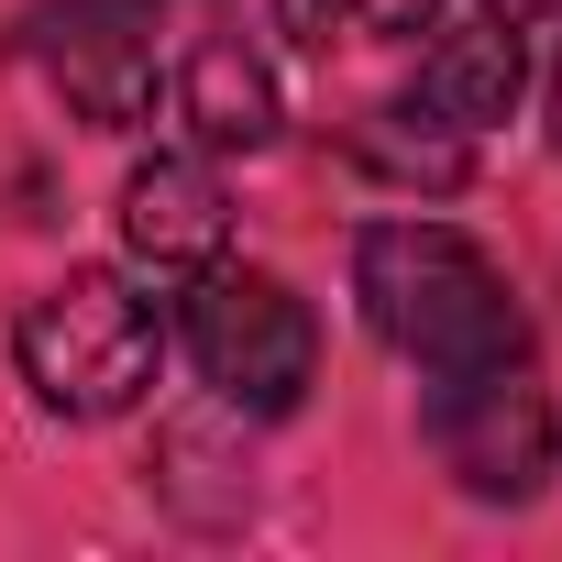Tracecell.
Masks as SVG:
<instances>
[{
  "label": "cell",
  "mask_w": 562,
  "mask_h": 562,
  "mask_svg": "<svg viewBox=\"0 0 562 562\" xmlns=\"http://www.w3.org/2000/svg\"><path fill=\"white\" fill-rule=\"evenodd\" d=\"M540 122H551V155H562V67H551V89H540Z\"/></svg>",
  "instance_id": "13"
},
{
  "label": "cell",
  "mask_w": 562,
  "mask_h": 562,
  "mask_svg": "<svg viewBox=\"0 0 562 562\" xmlns=\"http://www.w3.org/2000/svg\"><path fill=\"white\" fill-rule=\"evenodd\" d=\"M518 89H529V45H518V23H474V34H441L430 56H419V111H441L452 133H496L507 111H518Z\"/></svg>",
  "instance_id": "9"
},
{
  "label": "cell",
  "mask_w": 562,
  "mask_h": 562,
  "mask_svg": "<svg viewBox=\"0 0 562 562\" xmlns=\"http://www.w3.org/2000/svg\"><path fill=\"white\" fill-rule=\"evenodd\" d=\"M353 166H364V177H386V188L452 199V188L474 177V133H452L441 111L397 100V111H364V122H353Z\"/></svg>",
  "instance_id": "10"
},
{
  "label": "cell",
  "mask_w": 562,
  "mask_h": 562,
  "mask_svg": "<svg viewBox=\"0 0 562 562\" xmlns=\"http://www.w3.org/2000/svg\"><path fill=\"white\" fill-rule=\"evenodd\" d=\"M485 12H496V23H551L562 0H485Z\"/></svg>",
  "instance_id": "12"
},
{
  "label": "cell",
  "mask_w": 562,
  "mask_h": 562,
  "mask_svg": "<svg viewBox=\"0 0 562 562\" xmlns=\"http://www.w3.org/2000/svg\"><path fill=\"white\" fill-rule=\"evenodd\" d=\"M23 34H34L45 89L89 133H144L155 122V45L133 23V0H34Z\"/></svg>",
  "instance_id": "5"
},
{
  "label": "cell",
  "mask_w": 562,
  "mask_h": 562,
  "mask_svg": "<svg viewBox=\"0 0 562 562\" xmlns=\"http://www.w3.org/2000/svg\"><path fill=\"white\" fill-rule=\"evenodd\" d=\"M210 408H221V397H210ZM144 485H155V496H166L177 518H199V529H232V518L254 507V452H243V408L155 430V463H144Z\"/></svg>",
  "instance_id": "8"
},
{
  "label": "cell",
  "mask_w": 562,
  "mask_h": 562,
  "mask_svg": "<svg viewBox=\"0 0 562 562\" xmlns=\"http://www.w3.org/2000/svg\"><path fill=\"white\" fill-rule=\"evenodd\" d=\"M122 243H133V265H155V276L221 265V243H232V188H221V166H210V155H144V166L122 177Z\"/></svg>",
  "instance_id": "6"
},
{
  "label": "cell",
  "mask_w": 562,
  "mask_h": 562,
  "mask_svg": "<svg viewBox=\"0 0 562 562\" xmlns=\"http://www.w3.org/2000/svg\"><path fill=\"white\" fill-rule=\"evenodd\" d=\"M353 23H375V34H430V12L441 0H342Z\"/></svg>",
  "instance_id": "11"
},
{
  "label": "cell",
  "mask_w": 562,
  "mask_h": 562,
  "mask_svg": "<svg viewBox=\"0 0 562 562\" xmlns=\"http://www.w3.org/2000/svg\"><path fill=\"white\" fill-rule=\"evenodd\" d=\"M177 111L210 155H265L276 122H288V100H276V67L243 45V34H199L188 67H177Z\"/></svg>",
  "instance_id": "7"
},
{
  "label": "cell",
  "mask_w": 562,
  "mask_h": 562,
  "mask_svg": "<svg viewBox=\"0 0 562 562\" xmlns=\"http://www.w3.org/2000/svg\"><path fill=\"white\" fill-rule=\"evenodd\" d=\"M353 299H364L375 342L419 375H474V364L529 353V310L507 299L496 254L463 243L452 221H364L353 232Z\"/></svg>",
  "instance_id": "1"
},
{
  "label": "cell",
  "mask_w": 562,
  "mask_h": 562,
  "mask_svg": "<svg viewBox=\"0 0 562 562\" xmlns=\"http://www.w3.org/2000/svg\"><path fill=\"white\" fill-rule=\"evenodd\" d=\"M177 342L199 364V386L243 419H288L310 386H321V321L288 276L265 265H199L188 276V310H177Z\"/></svg>",
  "instance_id": "3"
},
{
  "label": "cell",
  "mask_w": 562,
  "mask_h": 562,
  "mask_svg": "<svg viewBox=\"0 0 562 562\" xmlns=\"http://www.w3.org/2000/svg\"><path fill=\"white\" fill-rule=\"evenodd\" d=\"M12 364H23L34 408L89 430V419L144 408V386L166 364V321H155V299H133V276L67 265V276H45V288L12 310Z\"/></svg>",
  "instance_id": "2"
},
{
  "label": "cell",
  "mask_w": 562,
  "mask_h": 562,
  "mask_svg": "<svg viewBox=\"0 0 562 562\" xmlns=\"http://www.w3.org/2000/svg\"><path fill=\"white\" fill-rule=\"evenodd\" d=\"M430 452L474 507H529L551 485V397L518 364H474V375H430Z\"/></svg>",
  "instance_id": "4"
}]
</instances>
